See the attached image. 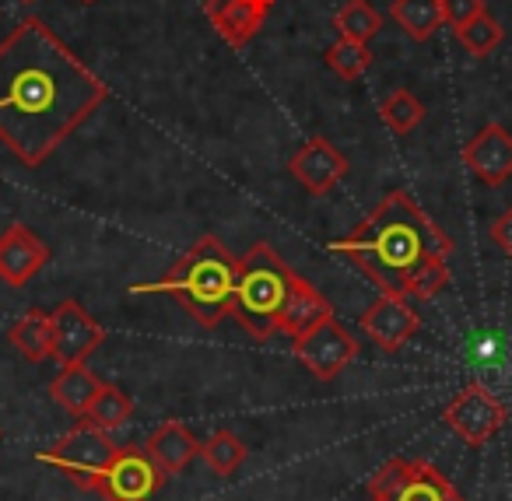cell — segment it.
Listing matches in <instances>:
<instances>
[{"instance_id":"cell-3","label":"cell","mask_w":512,"mask_h":501,"mask_svg":"<svg viewBox=\"0 0 512 501\" xmlns=\"http://www.w3.org/2000/svg\"><path fill=\"white\" fill-rule=\"evenodd\" d=\"M235 281H239V256L228 253V246L221 239L204 235V239H197L186 249L183 260H179L162 281L134 288V295H144V291L172 295L190 312L193 323H200L204 330H214V326L228 316Z\"/></svg>"},{"instance_id":"cell-28","label":"cell","mask_w":512,"mask_h":501,"mask_svg":"<svg viewBox=\"0 0 512 501\" xmlns=\"http://www.w3.org/2000/svg\"><path fill=\"white\" fill-rule=\"evenodd\" d=\"M22 4H36V0H22Z\"/></svg>"},{"instance_id":"cell-17","label":"cell","mask_w":512,"mask_h":501,"mask_svg":"<svg viewBox=\"0 0 512 501\" xmlns=\"http://www.w3.org/2000/svg\"><path fill=\"white\" fill-rule=\"evenodd\" d=\"M99 389H102V379L85 365V361H81V365L60 368V375L50 382L53 403H60V407H64L67 414H74V417L88 414V407H92V400L99 396Z\"/></svg>"},{"instance_id":"cell-29","label":"cell","mask_w":512,"mask_h":501,"mask_svg":"<svg viewBox=\"0 0 512 501\" xmlns=\"http://www.w3.org/2000/svg\"><path fill=\"white\" fill-rule=\"evenodd\" d=\"M81 4H95V0H81Z\"/></svg>"},{"instance_id":"cell-25","label":"cell","mask_w":512,"mask_h":501,"mask_svg":"<svg viewBox=\"0 0 512 501\" xmlns=\"http://www.w3.org/2000/svg\"><path fill=\"white\" fill-rule=\"evenodd\" d=\"M323 60H327V67L341 81H358L372 67V50L369 43H355V39L337 36V43L323 53Z\"/></svg>"},{"instance_id":"cell-22","label":"cell","mask_w":512,"mask_h":501,"mask_svg":"<svg viewBox=\"0 0 512 501\" xmlns=\"http://www.w3.org/2000/svg\"><path fill=\"white\" fill-rule=\"evenodd\" d=\"M85 417L92 424H99V428L116 431V428H123V424H130V417H134V400H130L120 386H113V382H102L99 396L92 400Z\"/></svg>"},{"instance_id":"cell-4","label":"cell","mask_w":512,"mask_h":501,"mask_svg":"<svg viewBox=\"0 0 512 501\" xmlns=\"http://www.w3.org/2000/svg\"><path fill=\"white\" fill-rule=\"evenodd\" d=\"M302 281L267 242H253L239 256V281L228 305V316L239 319V326L253 340H271L285 333V319L292 312V302L299 295Z\"/></svg>"},{"instance_id":"cell-24","label":"cell","mask_w":512,"mask_h":501,"mask_svg":"<svg viewBox=\"0 0 512 501\" xmlns=\"http://www.w3.org/2000/svg\"><path fill=\"white\" fill-rule=\"evenodd\" d=\"M379 120H383L397 137H407L421 120H425V106L414 99V92L397 88V92H390L383 102H379Z\"/></svg>"},{"instance_id":"cell-16","label":"cell","mask_w":512,"mask_h":501,"mask_svg":"<svg viewBox=\"0 0 512 501\" xmlns=\"http://www.w3.org/2000/svg\"><path fill=\"white\" fill-rule=\"evenodd\" d=\"M144 449L155 456V463L165 470V477H179L200 456V442L193 438V431L183 421L158 424L148 435V442H144Z\"/></svg>"},{"instance_id":"cell-18","label":"cell","mask_w":512,"mask_h":501,"mask_svg":"<svg viewBox=\"0 0 512 501\" xmlns=\"http://www.w3.org/2000/svg\"><path fill=\"white\" fill-rule=\"evenodd\" d=\"M390 18L397 22V29H404L414 43H425L435 32L446 25L442 18V0H393Z\"/></svg>"},{"instance_id":"cell-26","label":"cell","mask_w":512,"mask_h":501,"mask_svg":"<svg viewBox=\"0 0 512 501\" xmlns=\"http://www.w3.org/2000/svg\"><path fill=\"white\" fill-rule=\"evenodd\" d=\"M484 8V0H442V18H446V25H453V29H460V25H467L470 18H477Z\"/></svg>"},{"instance_id":"cell-9","label":"cell","mask_w":512,"mask_h":501,"mask_svg":"<svg viewBox=\"0 0 512 501\" xmlns=\"http://www.w3.org/2000/svg\"><path fill=\"white\" fill-rule=\"evenodd\" d=\"M505 421H509V407H505L488 386H481V382L463 386L460 393L446 403V410H442V424H446L453 435H460L470 449H481Z\"/></svg>"},{"instance_id":"cell-14","label":"cell","mask_w":512,"mask_h":501,"mask_svg":"<svg viewBox=\"0 0 512 501\" xmlns=\"http://www.w3.org/2000/svg\"><path fill=\"white\" fill-rule=\"evenodd\" d=\"M50 263V246L29 225L15 221L0 235V281L11 288H25L39 270Z\"/></svg>"},{"instance_id":"cell-1","label":"cell","mask_w":512,"mask_h":501,"mask_svg":"<svg viewBox=\"0 0 512 501\" xmlns=\"http://www.w3.org/2000/svg\"><path fill=\"white\" fill-rule=\"evenodd\" d=\"M106 99V81L39 18L0 43V141L29 169H39Z\"/></svg>"},{"instance_id":"cell-15","label":"cell","mask_w":512,"mask_h":501,"mask_svg":"<svg viewBox=\"0 0 512 501\" xmlns=\"http://www.w3.org/2000/svg\"><path fill=\"white\" fill-rule=\"evenodd\" d=\"M274 0H207L204 15L228 46H246L267 25Z\"/></svg>"},{"instance_id":"cell-6","label":"cell","mask_w":512,"mask_h":501,"mask_svg":"<svg viewBox=\"0 0 512 501\" xmlns=\"http://www.w3.org/2000/svg\"><path fill=\"white\" fill-rule=\"evenodd\" d=\"M369 501H463V494L435 463L397 456L369 477Z\"/></svg>"},{"instance_id":"cell-2","label":"cell","mask_w":512,"mask_h":501,"mask_svg":"<svg viewBox=\"0 0 512 501\" xmlns=\"http://www.w3.org/2000/svg\"><path fill=\"white\" fill-rule=\"evenodd\" d=\"M330 249L348 256L379 291L428 302L449 284L453 239L414 204L407 190H393L365 221H358Z\"/></svg>"},{"instance_id":"cell-20","label":"cell","mask_w":512,"mask_h":501,"mask_svg":"<svg viewBox=\"0 0 512 501\" xmlns=\"http://www.w3.org/2000/svg\"><path fill=\"white\" fill-rule=\"evenodd\" d=\"M246 456H249L246 442H242L239 435H232L228 428L214 431V435L200 445V459H204L218 477H232V473L246 463Z\"/></svg>"},{"instance_id":"cell-7","label":"cell","mask_w":512,"mask_h":501,"mask_svg":"<svg viewBox=\"0 0 512 501\" xmlns=\"http://www.w3.org/2000/svg\"><path fill=\"white\" fill-rule=\"evenodd\" d=\"M295 358L313 379L330 382L358 358V337H351L348 326L334 312H327L295 337Z\"/></svg>"},{"instance_id":"cell-10","label":"cell","mask_w":512,"mask_h":501,"mask_svg":"<svg viewBox=\"0 0 512 501\" xmlns=\"http://www.w3.org/2000/svg\"><path fill=\"white\" fill-rule=\"evenodd\" d=\"M50 323H53V361L64 368L88 361L102 347V340H106V326L78 298H64L50 312Z\"/></svg>"},{"instance_id":"cell-12","label":"cell","mask_w":512,"mask_h":501,"mask_svg":"<svg viewBox=\"0 0 512 501\" xmlns=\"http://www.w3.org/2000/svg\"><path fill=\"white\" fill-rule=\"evenodd\" d=\"M463 165L470 176L484 186H502L512 179V134L502 123H488L481 127L467 144H463Z\"/></svg>"},{"instance_id":"cell-13","label":"cell","mask_w":512,"mask_h":501,"mask_svg":"<svg viewBox=\"0 0 512 501\" xmlns=\"http://www.w3.org/2000/svg\"><path fill=\"white\" fill-rule=\"evenodd\" d=\"M348 169H351V162L327 141V137H313V141H306L292 155V162H288L292 179L306 193H313V197H323V193L334 190V186L348 176Z\"/></svg>"},{"instance_id":"cell-23","label":"cell","mask_w":512,"mask_h":501,"mask_svg":"<svg viewBox=\"0 0 512 501\" xmlns=\"http://www.w3.org/2000/svg\"><path fill=\"white\" fill-rule=\"evenodd\" d=\"M456 32V39H460V46L470 53V57H477V60H484V57H491V53L502 46V39H505V29H502V22L498 18H491L488 11H481L477 18H470L467 25H460V29H453Z\"/></svg>"},{"instance_id":"cell-19","label":"cell","mask_w":512,"mask_h":501,"mask_svg":"<svg viewBox=\"0 0 512 501\" xmlns=\"http://www.w3.org/2000/svg\"><path fill=\"white\" fill-rule=\"evenodd\" d=\"M11 344L22 358H29L32 365L39 361L53 358V323H50V312H25L15 326H11Z\"/></svg>"},{"instance_id":"cell-30","label":"cell","mask_w":512,"mask_h":501,"mask_svg":"<svg viewBox=\"0 0 512 501\" xmlns=\"http://www.w3.org/2000/svg\"><path fill=\"white\" fill-rule=\"evenodd\" d=\"M0 438H4V431H0Z\"/></svg>"},{"instance_id":"cell-5","label":"cell","mask_w":512,"mask_h":501,"mask_svg":"<svg viewBox=\"0 0 512 501\" xmlns=\"http://www.w3.org/2000/svg\"><path fill=\"white\" fill-rule=\"evenodd\" d=\"M116 449H120V445L109 438L106 428H99V424H92L88 417H81L78 428H71L64 438H57L50 449L39 452V459L57 466V470L64 473V477H71L81 491L95 494V484H99V477L106 473V466L113 463Z\"/></svg>"},{"instance_id":"cell-27","label":"cell","mask_w":512,"mask_h":501,"mask_svg":"<svg viewBox=\"0 0 512 501\" xmlns=\"http://www.w3.org/2000/svg\"><path fill=\"white\" fill-rule=\"evenodd\" d=\"M488 235H491V242H495V246L502 249V253L512 260V207H509V211H502L495 221H491Z\"/></svg>"},{"instance_id":"cell-8","label":"cell","mask_w":512,"mask_h":501,"mask_svg":"<svg viewBox=\"0 0 512 501\" xmlns=\"http://www.w3.org/2000/svg\"><path fill=\"white\" fill-rule=\"evenodd\" d=\"M165 484V470L155 463L144 445L127 442L116 449L113 463L95 484V494L102 501H151Z\"/></svg>"},{"instance_id":"cell-11","label":"cell","mask_w":512,"mask_h":501,"mask_svg":"<svg viewBox=\"0 0 512 501\" xmlns=\"http://www.w3.org/2000/svg\"><path fill=\"white\" fill-rule=\"evenodd\" d=\"M418 326H421V319H418V312L411 309V302L400 295H386V291L358 316V330L386 354H397L400 347L418 333Z\"/></svg>"},{"instance_id":"cell-21","label":"cell","mask_w":512,"mask_h":501,"mask_svg":"<svg viewBox=\"0 0 512 501\" xmlns=\"http://www.w3.org/2000/svg\"><path fill=\"white\" fill-rule=\"evenodd\" d=\"M334 29H337V36H344V39L369 43V39H376L379 29H383V15L372 8L369 0H348L334 15Z\"/></svg>"}]
</instances>
